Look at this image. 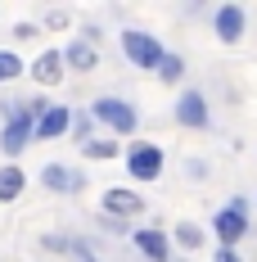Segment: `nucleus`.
Returning a JSON list of instances; mask_svg holds the SVG:
<instances>
[{
    "mask_svg": "<svg viewBox=\"0 0 257 262\" xmlns=\"http://www.w3.org/2000/svg\"><path fill=\"white\" fill-rule=\"evenodd\" d=\"M18 73H23V63H18V54L0 50V81H14Z\"/></svg>",
    "mask_w": 257,
    "mask_h": 262,
    "instance_id": "obj_18",
    "label": "nucleus"
},
{
    "mask_svg": "<svg viewBox=\"0 0 257 262\" xmlns=\"http://www.w3.org/2000/svg\"><path fill=\"white\" fill-rule=\"evenodd\" d=\"M41 108L45 104H5V131H0V149L14 158L27 149V140L36 136V118H41Z\"/></svg>",
    "mask_w": 257,
    "mask_h": 262,
    "instance_id": "obj_1",
    "label": "nucleus"
},
{
    "mask_svg": "<svg viewBox=\"0 0 257 262\" xmlns=\"http://www.w3.org/2000/svg\"><path fill=\"white\" fill-rule=\"evenodd\" d=\"M41 181H45V190H54V194H77L81 185H86V177H81L77 167H63V163H50V167L41 172Z\"/></svg>",
    "mask_w": 257,
    "mask_h": 262,
    "instance_id": "obj_6",
    "label": "nucleus"
},
{
    "mask_svg": "<svg viewBox=\"0 0 257 262\" xmlns=\"http://www.w3.org/2000/svg\"><path fill=\"white\" fill-rule=\"evenodd\" d=\"M212 27H217V36H221L226 46H235V41L244 36V9H239V5H221L217 18H212Z\"/></svg>",
    "mask_w": 257,
    "mask_h": 262,
    "instance_id": "obj_8",
    "label": "nucleus"
},
{
    "mask_svg": "<svg viewBox=\"0 0 257 262\" xmlns=\"http://www.w3.org/2000/svg\"><path fill=\"white\" fill-rule=\"evenodd\" d=\"M104 212H113V217H135V212H145V199H140L135 190H104Z\"/></svg>",
    "mask_w": 257,
    "mask_h": 262,
    "instance_id": "obj_11",
    "label": "nucleus"
},
{
    "mask_svg": "<svg viewBox=\"0 0 257 262\" xmlns=\"http://www.w3.org/2000/svg\"><path fill=\"white\" fill-rule=\"evenodd\" d=\"M63 63H68V68H77V73H90V68L100 63V50H95V32H90L86 41L77 36V41L63 50Z\"/></svg>",
    "mask_w": 257,
    "mask_h": 262,
    "instance_id": "obj_9",
    "label": "nucleus"
},
{
    "mask_svg": "<svg viewBox=\"0 0 257 262\" xmlns=\"http://www.w3.org/2000/svg\"><path fill=\"white\" fill-rule=\"evenodd\" d=\"M135 249L149 262H167L172 258V239L162 235V231H135Z\"/></svg>",
    "mask_w": 257,
    "mask_h": 262,
    "instance_id": "obj_12",
    "label": "nucleus"
},
{
    "mask_svg": "<svg viewBox=\"0 0 257 262\" xmlns=\"http://www.w3.org/2000/svg\"><path fill=\"white\" fill-rule=\"evenodd\" d=\"M23 172L18 167H0V204H9V199H18L23 194Z\"/></svg>",
    "mask_w": 257,
    "mask_h": 262,
    "instance_id": "obj_14",
    "label": "nucleus"
},
{
    "mask_svg": "<svg viewBox=\"0 0 257 262\" xmlns=\"http://www.w3.org/2000/svg\"><path fill=\"white\" fill-rule=\"evenodd\" d=\"M122 50H127V59L135 63V68H149V73H158V63L167 59V50L158 46V36H149V32H122Z\"/></svg>",
    "mask_w": 257,
    "mask_h": 262,
    "instance_id": "obj_2",
    "label": "nucleus"
},
{
    "mask_svg": "<svg viewBox=\"0 0 257 262\" xmlns=\"http://www.w3.org/2000/svg\"><path fill=\"white\" fill-rule=\"evenodd\" d=\"M63 68H68V63H63V50H45L32 63V77L41 81V86H54V81L63 77Z\"/></svg>",
    "mask_w": 257,
    "mask_h": 262,
    "instance_id": "obj_13",
    "label": "nucleus"
},
{
    "mask_svg": "<svg viewBox=\"0 0 257 262\" xmlns=\"http://www.w3.org/2000/svg\"><path fill=\"white\" fill-rule=\"evenodd\" d=\"M162 163H167V158H162L158 145H135L127 154V172L135 181H158V177H162Z\"/></svg>",
    "mask_w": 257,
    "mask_h": 262,
    "instance_id": "obj_5",
    "label": "nucleus"
},
{
    "mask_svg": "<svg viewBox=\"0 0 257 262\" xmlns=\"http://www.w3.org/2000/svg\"><path fill=\"white\" fill-rule=\"evenodd\" d=\"M81 154L86 158H118V145H113V140H86Z\"/></svg>",
    "mask_w": 257,
    "mask_h": 262,
    "instance_id": "obj_15",
    "label": "nucleus"
},
{
    "mask_svg": "<svg viewBox=\"0 0 257 262\" xmlns=\"http://www.w3.org/2000/svg\"><path fill=\"white\" fill-rule=\"evenodd\" d=\"M244 231H248V217H244V204H239V199H235V204H226V208L212 217V235L221 239V249H230Z\"/></svg>",
    "mask_w": 257,
    "mask_h": 262,
    "instance_id": "obj_4",
    "label": "nucleus"
},
{
    "mask_svg": "<svg viewBox=\"0 0 257 262\" xmlns=\"http://www.w3.org/2000/svg\"><path fill=\"white\" fill-rule=\"evenodd\" d=\"M176 244L199 249V244H203V231H199V226H190V222H180V226H176Z\"/></svg>",
    "mask_w": 257,
    "mask_h": 262,
    "instance_id": "obj_17",
    "label": "nucleus"
},
{
    "mask_svg": "<svg viewBox=\"0 0 257 262\" xmlns=\"http://www.w3.org/2000/svg\"><path fill=\"white\" fill-rule=\"evenodd\" d=\"M180 73H185V63H180V54H167V59L158 63V77H162V81H180Z\"/></svg>",
    "mask_w": 257,
    "mask_h": 262,
    "instance_id": "obj_16",
    "label": "nucleus"
},
{
    "mask_svg": "<svg viewBox=\"0 0 257 262\" xmlns=\"http://www.w3.org/2000/svg\"><path fill=\"white\" fill-rule=\"evenodd\" d=\"M90 113L100 118L104 127H113L118 136H131V131H135V122H140V118H135V108H131L127 100H118V95H104V100H95V108H90Z\"/></svg>",
    "mask_w": 257,
    "mask_h": 262,
    "instance_id": "obj_3",
    "label": "nucleus"
},
{
    "mask_svg": "<svg viewBox=\"0 0 257 262\" xmlns=\"http://www.w3.org/2000/svg\"><path fill=\"white\" fill-rule=\"evenodd\" d=\"M68 127H73V113H68L63 104H45V108H41V118H36V136H45V140L63 136Z\"/></svg>",
    "mask_w": 257,
    "mask_h": 262,
    "instance_id": "obj_10",
    "label": "nucleus"
},
{
    "mask_svg": "<svg viewBox=\"0 0 257 262\" xmlns=\"http://www.w3.org/2000/svg\"><path fill=\"white\" fill-rule=\"evenodd\" d=\"M176 122L180 127H207V100L203 95H199V91H185V95H180L176 100Z\"/></svg>",
    "mask_w": 257,
    "mask_h": 262,
    "instance_id": "obj_7",
    "label": "nucleus"
},
{
    "mask_svg": "<svg viewBox=\"0 0 257 262\" xmlns=\"http://www.w3.org/2000/svg\"><path fill=\"white\" fill-rule=\"evenodd\" d=\"M212 262H239V253L235 249H221V253H212Z\"/></svg>",
    "mask_w": 257,
    "mask_h": 262,
    "instance_id": "obj_19",
    "label": "nucleus"
}]
</instances>
